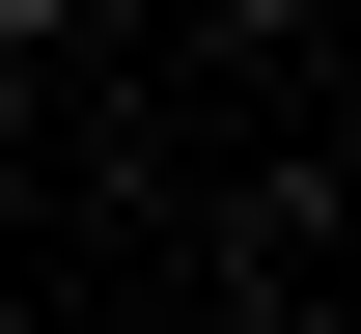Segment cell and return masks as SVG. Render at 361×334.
Segmentation results:
<instances>
[{
    "label": "cell",
    "instance_id": "1",
    "mask_svg": "<svg viewBox=\"0 0 361 334\" xmlns=\"http://www.w3.org/2000/svg\"><path fill=\"white\" fill-rule=\"evenodd\" d=\"M28 28H84V0H0V56H28Z\"/></svg>",
    "mask_w": 361,
    "mask_h": 334
}]
</instances>
